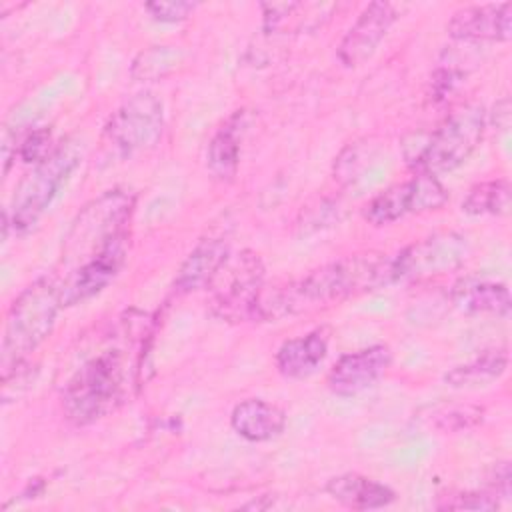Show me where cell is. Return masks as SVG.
Here are the masks:
<instances>
[{
  "label": "cell",
  "mask_w": 512,
  "mask_h": 512,
  "mask_svg": "<svg viewBox=\"0 0 512 512\" xmlns=\"http://www.w3.org/2000/svg\"><path fill=\"white\" fill-rule=\"evenodd\" d=\"M390 282H394L390 256L382 252L350 254L312 270L300 282L284 288L270 304L260 306V318H280L308 306L342 302Z\"/></svg>",
  "instance_id": "1"
},
{
  "label": "cell",
  "mask_w": 512,
  "mask_h": 512,
  "mask_svg": "<svg viewBox=\"0 0 512 512\" xmlns=\"http://www.w3.org/2000/svg\"><path fill=\"white\" fill-rule=\"evenodd\" d=\"M132 210L134 196L120 188L108 190L88 202L74 218L64 242V276L94 260L126 256Z\"/></svg>",
  "instance_id": "2"
},
{
  "label": "cell",
  "mask_w": 512,
  "mask_h": 512,
  "mask_svg": "<svg viewBox=\"0 0 512 512\" xmlns=\"http://www.w3.org/2000/svg\"><path fill=\"white\" fill-rule=\"evenodd\" d=\"M60 308H64V304L56 276L36 278L14 298L6 314L2 338L0 366L4 382L16 374L26 358L50 336Z\"/></svg>",
  "instance_id": "3"
},
{
  "label": "cell",
  "mask_w": 512,
  "mask_h": 512,
  "mask_svg": "<svg viewBox=\"0 0 512 512\" xmlns=\"http://www.w3.org/2000/svg\"><path fill=\"white\" fill-rule=\"evenodd\" d=\"M126 358L118 348L84 362L62 392V410L76 426H88L114 412L126 394Z\"/></svg>",
  "instance_id": "4"
},
{
  "label": "cell",
  "mask_w": 512,
  "mask_h": 512,
  "mask_svg": "<svg viewBox=\"0 0 512 512\" xmlns=\"http://www.w3.org/2000/svg\"><path fill=\"white\" fill-rule=\"evenodd\" d=\"M82 162V144L66 138L34 166L18 184L10 208L4 212L8 224L16 232H26L44 216L52 200L60 194L70 174Z\"/></svg>",
  "instance_id": "5"
},
{
  "label": "cell",
  "mask_w": 512,
  "mask_h": 512,
  "mask_svg": "<svg viewBox=\"0 0 512 512\" xmlns=\"http://www.w3.org/2000/svg\"><path fill=\"white\" fill-rule=\"evenodd\" d=\"M486 112L482 104L468 102L452 110L444 122L408 158L420 172L440 174L462 166L482 140Z\"/></svg>",
  "instance_id": "6"
},
{
  "label": "cell",
  "mask_w": 512,
  "mask_h": 512,
  "mask_svg": "<svg viewBox=\"0 0 512 512\" xmlns=\"http://www.w3.org/2000/svg\"><path fill=\"white\" fill-rule=\"evenodd\" d=\"M264 286V264L252 250L230 254L216 272L212 288V314L220 320L242 322L258 318Z\"/></svg>",
  "instance_id": "7"
},
{
  "label": "cell",
  "mask_w": 512,
  "mask_h": 512,
  "mask_svg": "<svg viewBox=\"0 0 512 512\" xmlns=\"http://www.w3.org/2000/svg\"><path fill=\"white\" fill-rule=\"evenodd\" d=\"M162 130V102L152 92H138L108 118L104 126V140L114 154L130 158L156 146Z\"/></svg>",
  "instance_id": "8"
},
{
  "label": "cell",
  "mask_w": 512,
  "mask_h": 512,
  "mask_svg": "<svg viewBox=\"0 0 512 512\" xmlns=\"http://www.w3.org/2000/svg\"><path fill=\"white\" fill-rule=\"evenodd\" d=\"M446 200L448 192L442 182L434 174L418 172L410 180L394 184L374 196L364 210V218L374 226H386L408 214L438 210Z\"/></svg>",
  "instance_id": "9"
},
{
  "label": "cell",
  "mask_w": 512,
  "mask_h": 512,
  "mask_svg": "<svg viewBox=\"0 0 512 512\" xmlns=\"http://www.w3.org/2000/svg\"><path fill=\"white\" fill-rule=\"evenodd\" d=\"M468 242L456 232H436L392 258L394 280H426L452 272L464 264Z\"/></svg>",
  "instance_id": "10"
},
{
  "label": "cell",
  "mask_w": 512,
  "mask_h": 512,
  "mask_svg": "<svg viewBox=\"0 0 512 512\" xmlns=\"http://www.w3.org/2000/svg\"><path fill=\"white\" fill-rule=\"evenodd\" d=\"M392 362V352L384 344H374L336 360L328 374V388L338 396H356L370 388Z\"/></svg>",
  "instance_id": "11"
},
{
  "label": "cell",
  "mask_w": 512,
  "mask_h": 512,
  "mask_svg": "<svg viewBox=\"0 0 512 512\" xmlns=\"http://www.w3.org/2000/svg\"><path fill=\"white\" fill-rule=\"evenodd\" d=\"M396 8L388 2L368 4L338 46V60L346 68L364 64L396 22Z\"/></svg>",
  "instance_id": "12"
},
{
  "label": "cell",
  "mask_w": 512,
  "mask_h": 512,
  "mask_svg": "<svg viewBox=\"0 0 512 512\" xmlns=\"http://www.w3.org/2000/svg\"><path fill=\"white\" fill-rule=\"evenodd\" d=\"M448 34L454 40L506 42L512 36V4L466 6L452 14Z\"/></svg>",
  "instance_id": "13"
},
{
  "label": "cell",
  "mask_w": 512,
  "mask_h": 512,
  "mask_svg": "<svg viewBox=\"0 0 512 512\" xmlns=\"http://www.w3.org/2000/svg\"><path fill=\"white\" fill-rule=\"evenodd\" d=\"M230 256V240L224 232H210L198 240L192 252L182 262L176 278L174 290L180 294L208 288L216 272L222 268Z\"/></svg>",
  "instance_id": "14"
},
{
  "label": "cell",
  "mask_w": 512,
  "mask_h": 512,
  "mask_svg": "<svg viewBox=\"0 0 512 512\" xmlns=\"http://www.w3.org/2000/svg\"><path fill=\"white\" fill-rule=\"evenodd\" d=\"M450 300L466 314H492L498 318H508L512 310L506 284L486 276H464L456 280Z\"/></svg>",
  "instance_id": "15"
},
{
  "label": "cell",
  "mask_w": 512,
  "mask_h": 512,
  "mask_svg": "<svg viewBox=\"0 0 512 512\" xmlns=\"http://www.w3.org/2000/svg\"><path fill=\"white\" fill-rule=\"evenodd\" d=\"M230 424L238 436L248 442H266L282 434L286 426V414L276 404L262 398H248L234 406Z\"/></svg>",
  "instance_id": "16"
},
{
  "label": "cell",
  "mask_w": 512,
  "mask_h": 512,
  "mask_svg": "<svg viewBox=\"0 0 512 512\" xmlns=\"http://www.w3.org/2000/svg\"><path fill=\"white\" fill-rule=\"evenodd\" d=\"M332 4H304V2H264L262 28L268 34H300L322 26L328 20Z\"/></svg>",
  "instance_id": "17"
},
{
  "label": "cell",
  "mask_w": 512,
  "mask_h": 512,
  "mask_svg": "<svg viewBox=\"0 0 512 512\" xmlns=\"http://www.w3.org/2000/svg\"><path fill=\"white\" fill-rule=\"evenodd\" d=\"M330 330L316 328L304 336L286 340L276 352V368L286 378H304L312 374L326 358Z\"/></svg>",
  "instance_id": "18"
},
{
  "label": "cell",
  "mask_w": 512,
  "mask_h": 512,
  "mask_svg": "<svg viewBox=\"0 0 512 512\" xmlns=\"http://www.w3.org/2000/svg\"><path fill=\"white\" fill-rule=\"evenodd\" d=\"M326 492L346 508L374 510L394 502L396 494L386 484H380L368 476L346 472L326 482Z\"/></svg>",
  "instance_id": "19"
},
{
  "label": "cell",
  "mask_w": 512,
  "mask_h": 512,
  "mask_svg": "<svg viewBox=\"0 0 512 512\" xmlns=\"http://www.w3.org/2000/svg\"><path fill=\"white\" fill-rule=\"evenodd\" d=\"M242 132H244V114L236 112L212 136L206 150V166L216 178L230 180L236 174V168L240 162Z\"/></svg>",
  "instance_id": "20"
},
{
  "label": "cell",
  "mask_w": 512,
  "mask_h": 512,
  "mask_svg": "<svg viewBox=\"0 0 512 512\" xmlns=\"http://www.w3.org/2000/svg\"><path fill=\"white\" fill-rule=\"evenodd\" d=\"M508 366V352L504 348L500 350H488L482 356L474 358L468 364L456 366L450 372H446L444 380L454 388H470V386H484L492 380H498Z\"/></svg>",
  "instance_id": "21"
},
{
  "label": "cell",
  "mask_w": 512,
  "mask_h": 512,
  "mask_svg": "<svg viewBox=\"0 0 512 512\" xmlns=\"http://www.w3.org/2000/svg\"><path fill=\"white\" fill-rule=\"evenodd\" d=\"M462 210L472 216H504L510 212V184L502 178L488 180L470 188Z\"/></svg>",
  "instance_id": "22"
},
{
  "label": "cell",
  "mask_w": 512,
  "mask_h": 512,
  "mask_svg": "<svg viewBox=\"0 0 512 512\" xmlns=\"http://www.w3.org/2000/svg\"><path fill=\"white\" fill-rule=\"evenodd\" d=\"M178 62L180 50H176L174 46H150L136 56L130 74L136 80H158L172 72Z\"/></svg>",
  "instance_id": "23"
},
{
  "label": "cell",
  "mask_w": 512,
  "mask_h": 512,
  "mask_svg": "<svg viewBox=\"0 0 512 512\" xmlns=\"http://www.w3.org/2000/svg\"><path fill=\"white\" fill-rule=\"evenodd\" d=\"M426 420L436 430L454 432L478 424L482 420V408L470 404H442L430 408V416H426Z\"/></svg>",
  "instance_id": "24"
},
{
  "label": "cell",
  "mask_w": 512,
  "mask_h": 512,
  "mask_svg": "<svg viewBox=\"0 0 512 512\" xmlns=\"http://www.w3.org/2000/svg\"><path fill=\"white\" fill-rule=\"evenodd\" d=\"M442 510H494L498 508L496 494L484 492H458L444 496V502L438 504Z\"/></svg>",
  "instance_id": "25"
},
{
  "label": "cell",
  "mask_w": 512,
  "mask_h": 512,
  "mask_svg": "<svg viewBox=\"0 0 512 512\" xmlns=\"http://www.w3.org/2000/svg\"><path fill=\"white\" fill-rule=\"evenodd\" d=\"M146 12L158 20V22H182L192 16V12L198 8L196 2H182V0H172V2H148Z\"/></svg>",
  "instance_id": "26"
},
{
  "label": "cell",
  "mask_w": 512,
  "mask_h": 512,
  "mask_svg": "<svg viewBox=\"0 0 512 512\" xmlns=\"http://www.w3.org/2000/svg\"><path fill=\"white\" fill-rule=\"evenodd\" d=\"M50 140H52V134H50V128H36L32 130L22 142H20V148H18V154L24 162L28 164H38L42 162L52 150H50Z\"/></svg>",
  "instance_id": "27"
},
{
  "label": "cell",
  "mask_w": 512,
  "mask_h": 512,
  "mask_svg": "<svg viewBox=\"0 0 512 512\" xmlns=\"http://www.w3.org/2000/svg\"><path fill=\"white\" fill-rule=\"evenodd\" d=\"M492 494L508 496L510 494V466L508 462H500L494 470V482H492Z\"/></svg>",
  "instance_id": "28"
},
{
  "label": "cell",
  "mask_w": 512,
  "mask_h": 512,
  "mask_svg": "<svg viewBox=\"0 0 512 512\" xmlns=\"http://www.w3.org/2000/svg\"><path fill=\"white\" fill-rule=\"evenodd\" d=\"M494 122L500 128H506L510 122V102L508 98H502L496 106H494Z\"/></svg>",
  "instance_id": "29"
}]
</instances>
